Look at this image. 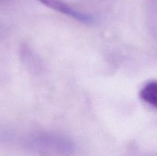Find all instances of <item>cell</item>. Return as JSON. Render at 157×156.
I'll use <instances>...</instances> for the list:
<instances>
[{
    "label": "cell",
    "instance_id": "obj_1",
    "mask_svg": "<svg viewBox=\"0 0 157 156\" xmlns=\"http://www.w3.org/2000/svg\"><path fill=\"white\" fill-rule=\"evenodd\" d=\"M38 1L42 3L44 6L84 24H91L94 21L93 16L75 9L61 0H38Z\"/></svg>",
    "mask_w": 157,
    "mask_h": 156
},
{
    "label": "cell",
    "instance_id": "obj_2",
    "mask_svg": "<svg viewBox=\"0 0 157 156\" xmlns=\"http://www.w3.org/2000/svg\"><path fill=\"white\" fill-rule=\"evenodd\" d=\"M141 99L147 104L156 108L157 106V83L150 80L145 84L140 92Z\"/></svg>",
    "mask_w": 157,
    "mask_h": 156
}]
</instances>
